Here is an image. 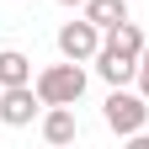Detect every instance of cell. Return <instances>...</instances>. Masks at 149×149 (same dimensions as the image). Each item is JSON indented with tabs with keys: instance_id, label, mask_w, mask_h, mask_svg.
Returning <instances> with one entry per match:
<instances>
[{
	"instance_id": "cell-3",
	"label": "cell",
	"mask_w": 149,
	"mask_h": 149,
	"mask_svg": "<svg viewBox=\"0 0 149 149\" xmlns=\"http://www.w3.org/2000/svg\"><path fill=\"white\" fill-rule=\"evenodd\" d=\"M53 43H59V59H74V64H91V59H96V48H101V27L80 16V22H64Z\"/></svg>"
},
{
	"instance_id": "cell-2",
	"label": "cell",
	"mask_w": 149,
	"mask_h": 149,
	"mask_svg": "<svg viewBox=\"0 0 149 149\" xmlns=\"http://www.w3.org/2000/svg\"><path fill=\"white\" fill-rule=\"evenodd\" d=\"M101 123H107L117 139H133L139 128L149 123V101L139 96V91H128V85H112V96L101 101Z\"/></svg>"
},
{
	"instance_id": "cell-10",
	"label": "cell",
	"mask_w": 149,
	"mask_h": 149,
	"mask_svg": "<svg viewBox=\"0 0 149 149\" xmlns=\"http://www.w3.org/2000/svg\"><path fill=\"white\" fill-rule=\"evenodd\" d=\"M139 96L149 101V43H144V53H139Z\"/></svg>"
},
{
	"instance_id": "cell-7",
	"label": "cell",
	"mask_w": 149,
	"mask_h": 149,
	"mask_svg": "<svg viewBox=\"0 0 149 149\" xmlns=\"http://www.w3.org/2000/svg\"><path fill=\"white\" fill-rule=\"evenodd\" d=\"M144 43H149V37H144V27H139V22H117V27H107V32H101V48L128 53V59H139Z\"/></svg>"
},
{
	"instance_id": "cell-4",
	"label": "cell",
	"mask_w": 149,
	"mask_h": 149,
	"mask_svg": "<svg viewBox=\"0 0 149 149\" xmlns=\"http://www.w3.org/2000/svg\"><path fill=\"white\" fill-rule=\"evenodd\" d=\"M32 117H43V96L32 85H6L0 91V123L6 128H27Z\"/></svg>"
},
{
	"instance_id": "cell-1",
	"label": "cell",
	"mask_w": 149,
	"mask_h": 149,
	"mask_svg": "<svg viewBox=\"0 0 149 149\" xmlns=\"http://www.w3.org/2000/svg\"><path fill=\"white\" fill-rule=\"evenodd\" d=\"M32 91L43 96V107H74V101L85 96V64L59 59V64H48V69H37L32 74Z\"/></svg>"
},
{
	"instance_id": "cell-11",
	"label": "cell",
	"mask_w": 149,
	"mask_h": 149,
	"mask_svg": "<svg viewBox=\"0 0 149 149\" xmlns=\"http://www.w3.org/2000/svg\"><path fill=\"white\" fill-rule=\"evenodd\" d=\"M133 149H149V128H139V133H133Z\"/></svg>"
},
{
	"instance_id": "cell-6",
	"label": "cell",
	"mask_w": 149,
	"mask_h": 149,
	"mask_svg": "<svg viewBox=\"0 0 149 149\" xmlns=\"http://www.w3.org/2000/svg\"><path fill=\"white\" fill-rule=\"evenodd\" d=\"M96 74L107 85H128V80H139V59H128V53H112V48H96Z\"/></svg>"
},
{
	"instance_id": "cell-9",
	"label": "cell",
	"mask_w": 149,
	"mask_h": 149,
	"mask_svg": "<svg viewBox=\"0 0 149 149\" xmlns=\"http://www.w3.org/2000/svg\"><path fill=\"white\" fill-rule=\"evenodd\" d=\"M80 16H85V22H96V27L107 32V27L128 22V0H85V6H80Z\"/></svg>"
},
{
	"instance_id": "cell-12",
	"label": "cell",
	"mask_w": 149,
	"mask_h": 149,
	"mask_svg": "<svg viewBox=\"0 0 149 149\" xmlns=\"http://www.w3.org/2000/svg\"><path fill=\"white\" fill-rule=\"evenodd\" d=\"M59 6H85V0H59Z\"/></svg>"
},
{
	"instance_id": "cell-5",
	"label": "cell",
	"mask_w": 149,
	"mask_h": 149,
	"mask_svg": "<svg viewBox=\"0 0 149 149\" xmlns=\"http://www.w3.org/2000/svg\"><path fill=\"white\" fill-rule=\"evenodd\" d=\"M43 139L53 149H64L80 139V123H74V107H43Z\"/></svg>"
},
{
	"instance_id": "cell-8",
	"label": "cell",
	"mask_w": 149,
	"mask_h": 149,
	"mask_svg": "<svg viewBox=\"0 0 149 149\" xmlns=\"http://www.w3.org/2000/svg\"><path fill=\"white\" fill-rule=\"evenodd\" d=\"M6 85H32V59L22 48H0V91Z\"/></svg>"
}]
</instances>
